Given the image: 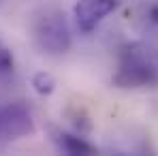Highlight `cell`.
I'll return each instance as SVG.
<instances>
[{
	"mask_svg": "<svg viewBox=\"0 0 158 156\" xmlns=\"http://www.w3.org/2000/svg\"><path fill=\"white\" fill-rule=\"evenodd\" d=\"M111 81L124 90L158 88V52L143 41H128L120 45Z\"/></svg>",
	"mask_w": 158,
	"mask_h": 156,
	"instance_id": "1",
	"label": "cell"
},
{
	"mask_svg": "<svg viewBox=\"0 0 158 156\" xmlns=\"http://www.w3.org/2000/svg\"><path fill=\"white\" fill-rule=\"evenodd\" d=\"M34 41L43 52L52 56L69 52L73 45V36H71L64 13L58 9H47L34 22Z\"/></svg>",
	"mask_w": 158,
	"mask_h": 156,
	"instance_id": "2",
	"label": "cell"
},
{
	"mask_svg": "<svg viewBox=\"0 0 158 156\" xmlns=\"http://www.w3.org/2000/svg\"><path fill=\"white\" fill-rule=\"evenodd\" d=\"M34 133V118L26 103L0 107V139H22Z\"/></svg>",
	"mask_w": 158,
	"mask_h": 156,
	"instance_id": "3",
	"label": "cell"
},
{
	"mask_svg": "<svg viewBox=\"0 0 158 156\" xmlns=\"http://www.w3.org/2000/svg\"><path fill=\"white\" fill-rule=\"evenodd\" d=\"M126 0H77L75 9H73L75 24L83 34H90L92 30L98 28V24L109 13H113Z\"/></svg>",
	"mask_w": 158,
	"mask_h": 156,
	"instance_id": "4",
	"label": "cell"
},
{
	"mask_svg": "<svg viewBox=\"0 0 158 156\" xmlns=\"http://www.w3.org/2000/svg\"><path fill=\"white\" fill-rule=\"evenodd\" d=\"M56 145L66 152V154H96V148L92 143H88L85 139H81L77 135H71V133H56L53 137Z\"/></svg>",
	"mask_w": 158,
	"mask_h": 156,
	"instance_id": "5",
	"label": "cell"
},
{
	"mask_svg": "<svg viewBox=\"0 0 158 156\" xmlns=\"http://www.w3.org/2000/svg\"><path fill=\"white\" fill-rule=\"evenodd\" d=\"M32 88L39 96H49L56 90V77L47 71H39L32 75Z\"/></svg>",
	"mask_w": 158,
	"mask_h": 156,
	"instance_id": "6",
	"label": "cell"
},
{
	"mask_svg": "<svg viewBox=\"0 0 158 156\" xmlns=\"http://www.w3.org/2000/svg\"><path fill=\"white\" fill-rule=\"evenodd\" d=\"M11 71H13V56L0 41V73H11Z\"/></svg>",
	"mask_w": 158,
	"mask_h": 156,
	"instance_id": "7",
	"label": "cell"
},
{
	"mask_svg": "<svg viewBox=\"0 0 158 156\" xmlns=\"http://www.w3.org/2000/svg\"><path fill=\"white\" fill-rule=\"evenodd\" d=\"M148 19H150L152 24H156V26H158V4H152V6H150V11H148Z\"/></svg>",
	"mask_w": 158,
	"mask_h": 156,
	"instance_id": "8",
	"label": "cell"
},
{
	"mask_svg": "<svg viewBox=\"0 0 158 156\" xmlns=\"http://www.w3.org/2000/svg\"><path fill=\"white\" fill-rule=\"evenodd\" d=\"M0 2H2V0H0Z\"/></svg>",
	"mask_w": 158,
	"mask_h": 156,
	"instance_id": "9",
	"label": "cell"
}]
</instances>
